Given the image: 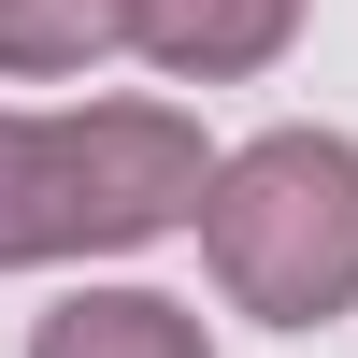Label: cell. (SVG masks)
Returning <instances> with one entry per match:
<instances>
[{"instance_id": "obj_1", "label": "cell", "mask_w": 358, "mask_h": 358, "mask_svg": "<svg viewBox=\"0 0 358 358\" xmlns=\"http://www.w3.org/2000/svg\"><path fill=\"white\" fill-rule=\"evenodd\" d=\"M201 129L172 101H86V115H0V273L43 258H129L201 215Z\"/></svg>"}, {"instance_id": "obj_2", "label": "cell", "mask_w": 358, "mask_h": 358, "mask_svg": "<svg viewBox=\"0 0 358 358\" xmlns=\"http://www.w3.org/2000/svg\"><path fill=\"white\" fill-rule=\"evenodd\" d=\"M201 258L244 315L330 330L358 315V143L344 129H258L201 172Z\"/></svg>"}, {"instance_id": "obj_3", "label": "cell", "mask_w": 358, "mask_h": 358, "mask_svg": "<svg viewBox=\"0 0 358 358\" xmlns=\"http://www.w3.org/2000/svg\"><path fill=\"white\" fill-rule=\"evenodd\" d=\"M129 43L172 86H244L301 43V0H129Z\"/></svg>"}, {"instance_id": "obj_4", "label": "cell", "mask_w": 358, "mask_h": 358, "mask_svg": "<svg viewBox=\"0 0 358 358\" xmlns=\"http://www.w3.org/2000/svg\"><path fill=\"white\" fill-rule=\"evenodd\" d=\"M29 358H215V344H201V315L158 301V287H72V301L29 330Z\"/></svg>"}, {"instance_id": "obj_5", "label": "cell", "mask_w": 358, "mask_h": 358, "mask_svg": "<svg viewBox=\"0 0 358 358\" xmlns=\"http://www.w3.org/2000/svg\"><path fill=\"white\" fill-rule=\"evenodd\" d=\"M129 43V0H0V72L57 86V72H101Z\"/></svg>"}]
</instances>
